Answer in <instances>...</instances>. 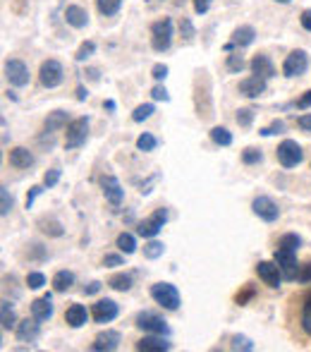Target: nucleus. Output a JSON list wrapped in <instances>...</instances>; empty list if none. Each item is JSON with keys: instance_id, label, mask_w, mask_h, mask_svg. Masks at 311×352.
<instances>
[{"instance_id": "1", "label": "nucleus", "mask_w": 311, "mask_h": 352, "mask_svg": "<svg viewBox=\"0 0 311 352\" xmlns=\"http://www.w3.org/2000/svg\"><path fill=\"white\" fill-rule=\"evenodd\" d=\"M151 297H154L158 305L170 311H175L177 307H180V292H177V287L170 285V283H156V285L151 287Z\"/></svg>"}, {"instance_id": "2", "label": "nucleus", "mask_w": 311, "mask_h": 352, "mask_svg": "<svg viewBox=\"0 0 311 352\" xmlns=\"http://www.w3.org/2000/svg\"><path fill=\"white\" fill-rule=\"evenodd\" d=\"M170 43H172V22L165 17L151 27V46H154V51L163 53L170 48Z\"/></svg>"}, {"instance_id": "3", "label": "nucleus", "mask_w": 311, "mask_h": 352, "mask_svg": "<svg viewBox=\"0 0 311 352\" xmlns=\"http://www.w3.org/2000/svg\"><path fill=\"white\" fill-rule=\"evenodd\" d=\"M275 264L280 266V274H283L285 280H297V276H299L297 252L280 250V247H278V252H275Z\"/></svg>"}, {"instance_id": "4", "label": "nucleus", "mask_w": 311, "mask_h": 352, "mask_svg": "<svg viewBox=\"0 0 311 352\" xmlns=\"http://www.w3.org/2000/svg\"><path fill=\"white\" fill-rule=\"evenodd\" d=\"M89 137V120L87 118H77L67 125V137H65V146L67 148H79Z\"/></svg>"}, {"instance_id": "5", "label": "nucleus", "mask_w": 311, "mask_h": 352, "mask_svg": "<svg viewBox=\"0 0 311 352\" xmlns=\"http://www.w3.org/2000/svg\"><path fill=\"white\" fill-rule=\"evenodd\" d=\"M302 158H304V153H302V146H299L297 142L285 140V142L278 146V161L283 163L285 168L299 166V163H302Z\"/></svg>"}, {"instance_id": "6", "label": "nucleus", "mask_w": 311, "mask_h": 352, "mask_svg": "<svg viewBox=\"0 0 311 352\" xmlns=\"http://www.w3.org/2000/svg\"><path fill=\"white\" fill-rule=\"evenodd\" d=\"M307 67H309V56L304 51H292L283 63L285 77H299V74L307 72Z\"/></svg>"}, {"instance_id": "7", "label": "nucleus", "mask_w": 311, "mask_h": 352, "mask_svg": "<svg viewBox=\"0 0 311 352\" xmlns=\"http://www.w3.org/2000/svg\"><path fill=\"white\" fill-rule=\"evenodd\" d=\"M62 65L58 60H46L41 65V72H38V77H41V84L48 89H56L62 84Z\"/></svg>"}, {"instance_id": "8", "label": "nucleus", "mask_w": 311, "mask_h": 352, "mask_svg": "<svg viewBox=\"0 0 311 352\" xmlns=\"http://www.w3.org/2000/svg\"><path fill=\"white\" fill-rule=\"evenodd\" d=\"M251 209H254L256 216H259L261 221H266V223L278 221V216H280L278 204H275V201L270 199V197H256L254 204H251Z\"/></svg>"}, {"instance_id": "9", "label": "nucleus", "mask_w": 311, "mask_h": 352, "mask_svg": "<svg viewBox=\"0 0 311 352\" xmlns=\"http://www.w3.org/2000/svg\"><path fill=\"white\" fill-rule=\"evenodd\" d=\"M165 221H168V211L165 209H158L151 218H146V221L139 223L137 232H139L141 237H149V240H151V237H156L158 232H161V228L165 226Z\"/></svg>"}, {"instance_id": "10", "label": "nucleus", "mask_w": 311, "mask_h": 352, "mask_svg": "<svg viewBox=\"0 0 311 352\" xmlns=\"http://www.w3.org/2000/svg\"><path fill=\"white\" fill-rule=\"evenodd\" d=\"M137 326H139L141 331H149V333H163V336L170 333L168 324L158 314H154V311H141V314L137 316Z\"/></svg>"}, {"instance_id": "11", "label": "nucleus", "mask_w": 311, "mask_h": 352, "mask_svg": "<svg viewBox=\"0 0 311 352\" xmlns=\"http://www.w3.org/2000/svg\"><path fill=\"white\" fill-rule=\"evenodd\" d=\"M101 187H103V195H106V199L111 201L113 206H120L122 199H125V190H122L120 180L113 175H106L101 177Z\"/></svg>"}, {"instance_id": "12", "label": "nucleus", "mask_w": 311, "mask_h": 352, "mask_svg": "<svg viewBox=\"0 0 311 352\" xmlns=\"http://www.w3.org/2000/svg\"><path fill=\"white\" fill-rule=\"evenodd\" d=\"M256 274H259V278L264 280L266 285H270V287H278L280 278H283V274H280V266L273 264V261H259V264H256Z\"/></svg>"}, {"instance_id": "13", "label": "nucleus", "mask_w": 311, "mask_h": 352, "mask_svg": "<svg viewBox=\"0 0 311 352\" xmlns=\"http://www.w3.org/2000/svg\"><path fill=\"white\" fill-rule=\"evenodd\" d=\"M5 74H8L10 84H14V87H27L29 84V67L22 60H10L5 65Z\"/></svg>"}, {"instance_id": "14", "label": "nucleus", "mask_w": 311, "mask_h": 352, "mask_svg": "<svg viewBox=\"0 0 311 352\" xmlns=\"http://www.w3.org/2000/svg\"><path fill=\"white\" fill-rule=\"evenodd\" d=\"M91 316L96 324H108V321H113L117 316V305L113 300H98L93 305Z\"/></svg>"}, {"instance_id": "15", "label": "nucleus", "mask_w": 311, "mask_h": 352, "mask_svg": "<svg viewBox=\"0 0 311 352\" xmlns=\"http://www.w3.org/2000/svg\"><path fill=\"white\" fill-rule=\"evenodd\" d=\"M120 348V333L117 331H106V333H98L91 343V350L96 352H113Z\"/></svg>"}, {"instance_id": "16", "label": "nucleus", "mask_w": 311, "mask_h": 352, "mask_svg": "<svg viewBox=\"0 0 311 352\" xmlns=\"http://www.w3.org/2000/svg\"><path fill=\"white\" fill-rule=\"evenodd\" d=\"M266 91V79L259 77V74H254V77H246L240 82V94L246 98H259L261 94Z\"/></svg>"}, {"instance_id": "17", "label": "nucleus", "mask_w": 311, "mask_h": 352, "mask_svg": "<svg viewBox=\"0 0 311 352\" xmlns=\"http://www.w3.org/2000/svg\"><path fill=\"white\" fill-rule=\"evenodd\" d=\"M38 336H41L38 319H24L17 324V338L22 340V343H36Z\"/></svg>"}, {"instance_id": "18", "label": "nucleus", "mask_w": 311, "mask_h": 352, "mask_svg": "<svg viewBox=\"0 0 311 352\" xmlns=\"http://www.w3.org/2000/svg\"><path fill=\"white\" fill-rule=\"evenodd\" d=\"M137 350L139 352H165V350H170V343L163 338V333H151L137 343Z\"/></svg>"}, {"instance_id": "19", "label": "nucleus", "mask_w": 311, "mask_h": 352, "mask_svg": "<svg viewBox=\"0 0 311 352\" xmlns=\"http://www.w3.org/2000/svg\"><path fill=\"white\" fill-rule=\"evenodd\" d=\"M32 314L34 319L38 321H48L53 316V305H51V295L41 297V300H34L32 302Z\"/></svg>"}, {"instance_id": "20", "label": "nucleus", "mask_w": 311, "mask_h": 352, "mask_svg": "<svg viewBox=\"0 0 311 352\" xmlns=\"http://www.w3.org/2000/svg\"><path fill=\"white\" fill-rule=\"evenodd\" d=\"M65 19H67V24H72L75 29H84L89 24L87 10L79 8V5H70V8L65 10Z\"/></svg>"}, {"instance_id": "21", "label": "nucleus", "mask_w": 311, "mask_h": 352, "mask_svg": "<svg viewBox=\"0 0 311 352\" xmlns=\"http://www.w3.org/2000/svg\"><path fill=\"white\" fill-rule=\"evenodd\" d=\"M251 72L259 74V77H264V79H270L275 74V67L268 56H256L254 60H251Z\"/></svg>"}, {"instance_id": "22", "label": "nucleus", "mask_w": 311, "mask_h": 352, "mask_svg": "<svg viewBox=\"0 0 311 352\" xmlns=\"http://www.w3.org/2000/svg\"><path fill=\"white\" fill-rule=\"evenodd\" d=\"M10 166H14V168H29V166H34L32 151H29V148H24V146L12 148V151H10Z\"/></svg>"}, {"instance_id": "23", "label": "nucleus", "mask_w": 311, "mask_h": 352, "mask_svg": "<svg viewBox=\"0 0 311 352\" xmlns=\"http://www.w3.org/2000/svg\"><path fill=\"white\" fill-rule=\"evenodd\" d=\"M87 319H89L87 307H82V305H72L70 309H67V314H65V321L72 326V329H79V326H84V324H87Z\"/></svg>"}, {"instance_id": "24", "label": "nucleus", "mask_w": 311, "mask_h": 352, "mask_svg": "<svg viewBox=\"0 0 311 352\" xmlns=\"http://www.w3.org/2000/svg\"><path fill=\"white\" fill-rule=\"evenodd\" d=\"M254 36H256L254 27H240V29H235L233 43L228 46V51H230L233 46H249V43H254Z\"/></svg>"}, {"instance_id": "25", "label": "nucleus", "mask_w": 311, "mask_h": 352, "mask_svg": "<svg viewBox=\"0 0 311 352\" xmlns=\"http://www.w3.org/2000/svg\"><path fill=\"white\" fill-rule=\"evenodd\" d=\"M72 285H75V274H72V271H58L56 278H53L56 292H65V290H70Z\"/></svg>"}, {"instance_id": "26", "label": "nucleus", "mask_w": 311, "mask_h": 352, "mask_svg": "<svg viewBox=\"0 0 311 352\" xmlns=\"http://www.w3.org/2000/svg\"><path fill=\"white\" fill-rule=\"evenodd\" d=\"M65 125H67V113L65 111H56L46 118V132H51V135L58 130H62Z\"/></svg>"}, {"instance_id": "27", "label": "nucleus", "mask_w": 311, "mask_h": 352, "mask_svg": "<svg viewBox=\"0 0 311 352\" xmlns=\"http://www.w3.org/2000/svg\"><path fill=\"white\" fill-rule=\"evenodd\" d=\"M0 321H3V329L10 331L17 326V319H14V309L10 307L8 300H3V305H0Z\"/></svg>"}, {"instance_id": "28", "label": "nucleus", "mask_w": 311, "mask_h": 352, "mask_svg": "<svg viewBox=\"0 0 311 352\" xmlns=\"http://www.w3.org/2000/svg\"><path fill=\"white\" fill-rule=\"evenodd\" d=\"M117 250L125 252V254H135V250H137L135 235H130V232H120V235H117Z\"/></svg>"}, {"instance_id": "29", "label": "nucleus", "mask_w": 311, "mask_h": 352, "mask_svg": "<svg viewBox=\"0 0 311 352\" xmlns=\"http://www.w3.org/2000/svg\"><path fill=\"white\" fill-rule=\"evenodd\" d=\"M96 5H98V12L106 14V17H113L120 10L122 0H96Z\"/></svg>"}, {"instance_id": "30", "label": "nucleus", "mask_w": 311, "mask_h": 352, "mask_svg": "<svg viewBox=\"0 0 311 352\" xmlns=\"http://www.w3.org/2000/svg\"><path fill=\"white\" fill-rule=\"evenodd\" d=\"M211 140L218 144V146H230V144H233V135H230L225 127H214V130H211Z\"/></svg>"}, {"instance_id": "31", "label": "nucleus", "mask_w": 311, "mask_h": 352, "mask_svg": "<svg viewBox=\"0 0 311 352\" xmlns=\"http://www.w3.org/2000/svg\"><path fill=\"white\" fill-rule=\"evenodd\" d=\"M280 250H290V252H297L299 247H302V237L295 235V232H290V235H283L280 237Z\"/></svg>"}, {"instance_id": "32", "label": "nucleus", "mask_w": 311, "mask_h": 352, "mask_svg": "<svg viewBox=\"0 0 311 352\" xmlns=\"http://www.w3.org/2000/svg\"><path fill=\"white\" fill-rule=\"evenodd\" d=\"M108 285H111L113 290L127 292L132 287V278H130V276H125V274H117V276H113V278L108 280Z\"/></svg>"}, {"instance_id": "33", "label": "nucleus", "mask_w": 311, "mask_h": 352, "mask_svg": "<svg viewBox=\"0 0 311 352\" xmlns=\"http://www.w3.org/2000/svg\"><path fill=\"white\" fill-rule=\"evenodd\" d=\"M163 252H165V245L158 240H151L144 245V256L146 259H158V256H163Z\"/></svg>"}, {"instance_id": "34", "label": "nucleus", "mask_w": 311, "mask_h": 352, "mask_svg": "<svg viewBox=\"0 0 311 352\" xmlns=\"http://www.w3.org/2000/svg\"><path fill=\"white\" fill-rule=\"evenodd\" d=\"M154 111H156V108L151 106V103H144V106H137V108H135V113H132V120H135V122L149 120V118L154 116Z\"/></svg>"}, {"instance_id": "35", "label": "nucleus", "mask_w": 311, "mask_h": 352, "mask_svg": "<svg viewBox=\"0 0 311 352\" xmlns=\"http://www.w3.org/2000/svg\"><path fill=\"white\" fill-rule=\"evenodd\" d=\"M156 146H158V140L154 135H149V132H144V135L137 140V148H139V151H154Z\"/></svg>"}, {"instance_id": "36", "label": "nucleus", "mask_w": 311, "mask_h": 352, "mask_svg": "<svg viewBox=\"0 0 311 352\" xmlns=\"http://www.w3.org/2000/svg\"><path fill=\"white\" fill-rule=\"evenodd\" d=\"M93 51H96V43L93 41H84L82 46H79V51H77V60L79 63H84V60H89V58L93 56Z\"/></svg>"}, {"instance_id": "37", "label": "nucleus", "mask_w": 311, "mask_h": 352, "mask_svg": "<svg viewBox=\"0 0 311 352\" xmlns=\"http://www.w3.org/2000/svg\"><path fill=\"white\" fill-rule=\"evenodd\" d=\"M0 199H3V204H0V213L3 216H8L10 211H12V197H10V192H8V187H0Z\"/></svg>"}, {"instance_id": "38", "label": "nucleus", "mask_w": 311, "mask_h": 352, "mask_svg": "<svg viewBox=\"0 0 311 352\" xmlns=\"http://www.w3.org/2000/svg\"><path fill=\"white\" fill-rule=\"evenodd\" d=\"M302 329L311 336V295L304 300V309H302Z\"/></svg>"}, {"instance_id": "39", "label": "nucleus", "mask_w": 311, "mask_h": 352, "mask_svg": "<svg viewBox=\"0 0 311 352\" xmlns=\"http://www.w3.org/2000/svg\"><path fill=\"white\" fill-rule=\"evenodd\" d=\"M251 120H254V111H251V108H242V111H237V122H240L242 127H249Z\"/></svg>"}, {"instance_id": "40", "label": "nucleus", "mask_w": 311, "mask_h": 352, "mask_svg": "<svg viewBox=\"0 0 311 352\" xmlns=\"http://www.w3.org/2000/svg\"><path fill=\"white\" fill-rule=\"evenodd\" d=\"M233 350H246V352H251V350H254V343H251L249 338H244V336H235V338H233Z\"/></svg>"}, {"instance_id": "41", "label": "nucleus", "mask_w": 311, "mask_h": 352, "mask_svg": "<svg viewBox=\"0 0 311 352\" xmlns=\"http://www.w3.org/2000/svg\"><path fill=\"white\" fill-rule=\"evenodd\" d=\"M27 285L32 287V290H38V287L46 285V276H43V274H29L27 276Z\"/></svg>"}, {"instance_id": "42", "label": "nucleus", "mask_w": 311, "mask_h": 352, "mask_svg": "<svg viewBox=\"0 0 311 352\" xmlns=\"http://www.w3.org/2000/svg\"><path fill=\"white\" fill-rule=\"evenodd\" d=\"M228 70L230 72H242L244 70V58L237 56V53L235 56H228Z\"/></svg>"}, {"instance_id": "43", "label": "nucleus", "mask_w": 311, "mask_h": 352, "mask_svg": "<svg viewBox=\"0 0 311 352\" xmlns=\"http://www.w3.org/2000/svg\"><path fill=\"white\" fill-rule=\"evenodd\" d=\"M261 151H256V148H244V153H242V161L246 163V166H251V163H259L261 161Z\"/></svg>"}, {"instance_id": "44", "label": "nucleus", "mask_w": 311, "mask_h": 352, "mask_svg": "<svg viewBox=\"0 0 311 352\" xmlns=\"http://www.w3.org/2000/svg\"><path fill=\"white\" fill-rule=\"evenodd\" d=\"M58 180H60V170H58V168H53V170H48L46 175H43V185L46 187H56Z\"/></svg>"}, {"instance_id": "45", "label": "nucleus", "mask_w": 311, "mask_h": 352, "mask_svg": "<svg viewBox=\"0 0 311 352\" xmlns=\"http://www.w3.org/2000/svg\"><path fill=\"white\" fill-rule=\"evenodd\" d=\"M280 132H285V122L275 120L270 127H264V130H261V135H264V137H270V135H280Z\"/></svg>"}, {"instance_id": "46", "label": "nucleus", "mask_w": 311, "mask_h": 352, "mask_svg": "<svg viewBox=\"0 0 311 352\" xmlns=\"http://www.w3.org/2000/svg\"><path fill=\"white\" fill-rule=\"evenodd\" d=\"M180 32H182V36H185V41H192V38H194V27H192L189 19H182Z\"/></svg>"}, {"instance_id": "47", "label": "nucleus", "mask_w": 311, "mask_h": 352, "mask_svg": "<svg viewBox=\"0 0 311 352\" xmlns=\"http://www.w3.org/2000/svg\"><path fill=\"white\" fill-rule=\"evenodd\" d=\"M151 96H154L156 101H168V98H170V94L165 91V87H154V91H151Z\"/></svg>"}, {"instance_id": "48", "label": "nucleus", "mask_w": 311, "mask_h": 352, "mask_svg": "<svg viewBox=\"0 0 311 352\" xmlns=\"http://www.w3.org/2000/svg\"><path fill=\"white\" fill-rule=\"evenodd\" d=\"M151 74H154V79H158V82H161V79H165V77H168V67L158 63V65H154V70H151Z\"/></svg>"}, {"instance_id": "49", "label": "nucleus", "mask_w": 311, "mask_h": 352, "mask_svg": "<svg viewBox=\"0 0 311 352\" xmlns=\"http://www.w3.org/2000/svg\"><path fill=\"white\" fill-rule=\"evenodd\" d=\"M297 280H302V283H309V280H311V264L299 266V276H297Z\"/></svg>"}, {"instance_id": "50", "label": "nucleus", "mask_w": 311, "mask_h": 352, "mask_svg": "<svg viewBox=\"0 0 311 352\" xmlns=\"http://www.w3.org/2000/svg\"><path fill=\"white\" fill-rule=\"evenodd\" d=\"M211 3H214V0H194V10L199 14H204V12H209Z\"/></svg>"}, {"instance_id": "51", "label": "nucleus", "mask_w": 311, "mask_h": 352, "mask_svg": "<svg viewBox=\"0 0 311 352\" xmlns=\"http://www.w3.org/2000/svg\"><path fill=\"white\" fill-rule=\"evenodd\" d=\"M297 108L299 111H307V108H311V89L309 91H304V96L297 101Z\"/></svg>"}, {"instance_id": "52", "label": "nucleus", "mask_w": 311, "mask_h": 352, "mask_svg": "<svg viewBox=\"0 0 311 352\" xmlns=\"http://www.w3.org/2000/svg\"><path fill=\"white\" fill-rule=\"evenodd\" d=\"M122 261H125V259H122V256H117V254H108L106 259H103V264H106V266H122Z\"/></svg>"}, {"instance_id": "53", "label": "nucleus", "mask_w": 311, "mask_h": 352, "mask_svg": "<svg viewBox=\"0 0 311 352\" xmlns=\"http://www.w3.org/2000/svg\"><path fill=\"white\" fill-rule=\"evenodd\" d=\"M41 187H32V192H29V197H27V209H29V206H32L34 204V199H36V197L38 195H41Z\"/></svg>"}, {"instance_id": "54", "label": "nucleus", "mask_w": 311, "mask_h": 352, "mask_svg": "<svg viewBox=\"0 0 311 352\" xmlns=\"http://www.w3.org/2000/svg\"><path fill=\"white\" fill-rule=\"evenodd\" d=\"M249 297H254V290H251V287H246V290L242 292V295H237V305H244V302L249 300Z\"/></svg>"}, {"instance_id": "55", "label": "nucleus", "mask_w": 311, "mask_h": 352, "mask_svg": "<svg viewBox=\"0 0 311 352\" xmlns=\"http://www.w3.org/2000/svg\"><path fill=\"white\" fill-rule=\"evenodd\" d=\"M297 125L302 127V130H307V132H311V116H302L297 120Z\"/></svg>"}, {"instance_id": "56", "label": "nucleus", "mask_w": 311, "mask_h": 352, "mask_svg": "<svg viewBox=\"0 0 311 352\" xmlns=\"http://www.w3.org/2000/svg\"><path fill=\"white\" fill-rule=\"evenodd\" d=\"M302 27L307 29V32H311V10H304L302 12Z\"/></svg>"}, {"instance_id": "57", "label": "nucleus", "mask_w": 311, "mask_h": 352, "mask_svg": "<svg viewBox=\"0 0 311 352\" xmlns=\"http://www.w3.org/2000/svg\"><path fill=\"white\" fill-rule=\"evenodd\" d=\"M101 290V283H89V287H84V295H96Z\"/></svg>"}, {"instance_id": "58", "label": "nucleus", "mask_w": 311, "mask_h": 352, "mask_svg": "<svg viewBox=\"0 0 311 352\" xmlns=\"http://www.w3.org/2000/svg\"><path fill=\"white\" fill-rule=\"evenodd\" d=\"M77 98H79V101H84V98H87V94H84V89H82V87L77 89Z\"/></svg>"}, {"instance_id": "59", "label": "nucleus", "mask_w": 311, "mask_h": 352, "mask_svg": "<svg viewBox=\"0 0 311 352\" xmlns=\"http://www.w3.org/2000/svg\"><path fill=\"white\" fill-rule=\"evenodd\" d=\"M275 3H290V0H275Z\"/></svg>"}]
</instances>
